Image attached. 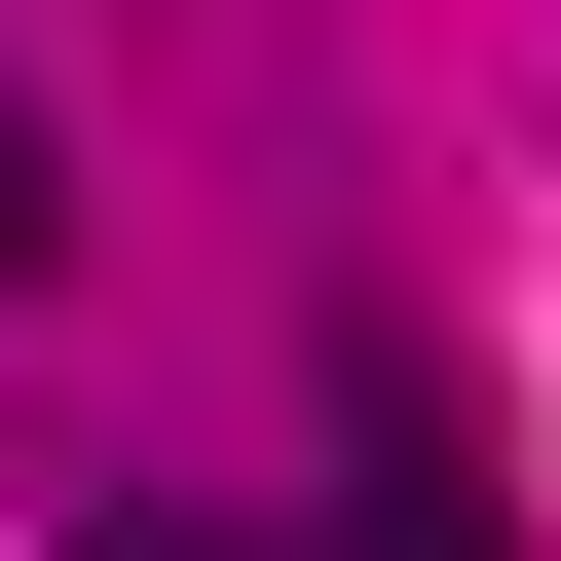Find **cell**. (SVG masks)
<instances>
[{
  "label": "cell",
  "mask_w": 561,
  "mask_h": 561,
  "mask_svg": "<svg viewBox=\"0 0 561 561\" xmlns=\"http://www.w3.org/2000/svg\"><path fill=\"white\" fill-rule=\"evenodd\" d=\"M337 561H524V486H486V412L412 337H337Z\"/></svg>",
  "instance_id": "6da1fadb"
},
{
  "label": "cell",
  "mask_w": 561,
  "mask_h": 561,
  "mask_svg": "<svg viewBox=\"0 0 561 561\" xmlns=\"http://www.w3.org/2000/svg\"><path fill=\"white\" fill-rule=\"evenodd\" d=\"M38 262H76V187H38V113H0V300H38Z\"/></svg>",
  "instance_id": "7a4b0ae2"
},
{
  "label": "cell",
  "mask_w": 561,
  "mask_h": 561,
  "mask_svg": "<svg viewBox=\"0 0 561 561\" xmlns=\"http://www.w3.org/2000/svg\"><path fill=\"white\" fill-rule=\"evenodd\" d=\"M76 561H225V524H76Z\"/></svg>",
  "instance_id": "3957f363"
}]
</instances>
